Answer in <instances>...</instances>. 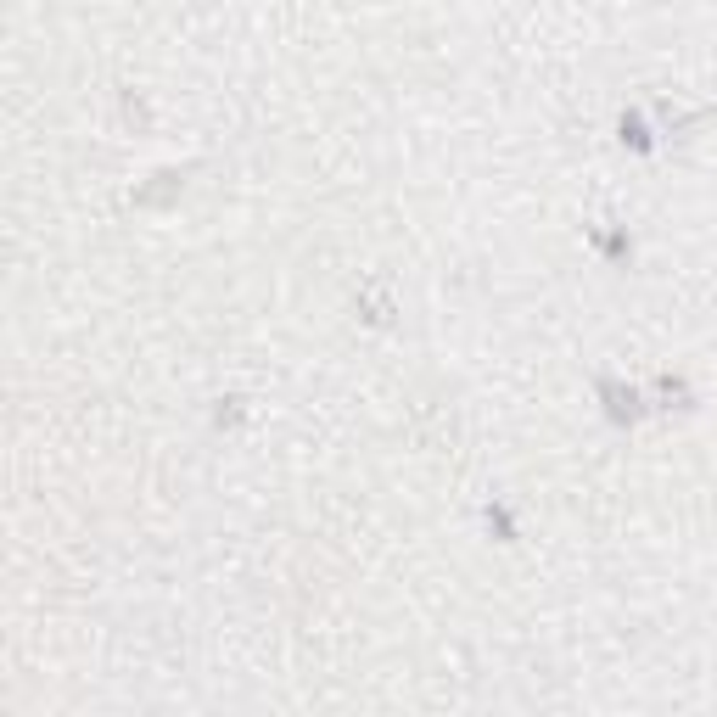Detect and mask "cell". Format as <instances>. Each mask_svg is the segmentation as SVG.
Instances as JSON below:
<instances>
[{
	"label": "cell",
	"mask_w": 717,
	"mask_h": 717,
	"mask_svg": "<svg viewBox=\"0 0 717 717\" xmlns=\"http://www.w3.org/2000/svg\"><path fill=\"white\" fill-rule=\"evenodd\" d=\"M600 409H605V421H611V426H639L650 404H645V393H639L633 381L600 376Z\"/></svg>",
	"instance_id": "1"
},
{
	"label": "cell",
	"mask_w": 717,
	"mask_h": 717,
	"mask_svg": "<svg viewBox=\"0 0 717 717\" xmlns=\"http://www.w3.org/2000/svg\"><path fill=\"white\" fill-rule=\"evenodd\" d=\"M617 141L628 146V152H656V135H650V124H645V113H622L617 118Z\"/></svg>",
	"instance_id": "2"
},
{
	"label": "cell",
	"mask_w": 717,
	"mask_h": 717,
	"mask_svg": "<svg viewBox=\"0 0 717 717\" xmlns=\"http://www.w3.org/2000/svg\"><path fill=\"white\" fill-rule=\"evenodd\" d=\"M482 521H488V533L499 538V544H516V516H510V505H488Z\"/></svg>",
	"instance_id": "3"
},
{
	"label": "cell",
	"mask_w": 717,
	"mask_h": 717,
	"mask_svg": "<svg viewBox=\"0 0 717 717\" xmlns=\"http://www.w3.org/2000/svg\"><path fill=\"white\" fill-rule=\"evenodd\" d=\"M656 398H661V409H689V387L678 376H661L656 381Z\"/></svg>",
	"instance_id": "4"
},
{
	"label": "cell",
	"mask_w": 717,
	"mask_h": 717,
	"mask_svg": "<svg viewBox=\"0 0 717 717\" xmlns=\"http://www.w3.org/2000/svg\"><path fill=\"white\" fill-rule=\"evenodd\" d=\"M600 253L611 258V264H628V258H633V241H628V230H611V236H600Z\"/></svg>",
	"instance_id": "5"
}]
</instances>
